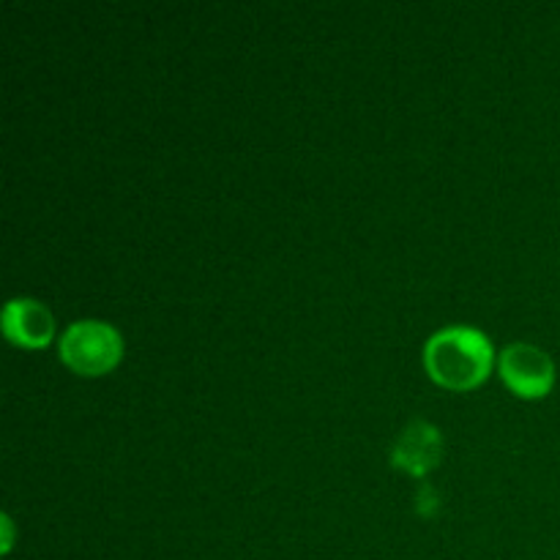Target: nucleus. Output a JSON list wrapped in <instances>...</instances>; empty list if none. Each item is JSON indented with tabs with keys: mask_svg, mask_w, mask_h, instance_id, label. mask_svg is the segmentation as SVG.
<instances>
[{
	"mask_svg": "<svg viewBox=\"0 0 560 560\" xmlns=\"http://www.w3.org/2000/svg\"><path fill=\"white\" fill-rule=\"evenodd\" d=\"M424 366L438 386L452 388V392H468L490 375L492 345L474 326L443 328L427 342Z\"/></svg>",
	"mask_w": 560,
	"mask_h": 560,
	"instance_id": "f257e3e1",
	"label": "nucleus"
},
{
	"mask_svg": "<svg viewBox=\"0 0 560 560\" xmlns=\"http://www.w3.org/2000/svg\"><path fill=\"white\" fill-rule=\"evenodd\" d=\"M120 355H124V339L109 323H71L63 337H60V361L77 375H104V372L118 366Z\"/></svg>",
	"mask_w": 560,
	"mask_h": 560,
	"instance_id": "f03ea898",
	"label": "nucleus"
},
{
	"mask_svg": "<svg viewBox=\"0 0 560 560\" xmlns=\"http://www.w3.org/2000/svg\"><path fill=\"white\" fill-rule=\"evenodd\" d=\"M503 383L512 388L517 397L539 399L550 394L552 383H556V366L552 359L539 350L536 345L514 342L503 348L501 361H498Z\"/></svg>",
	"mask_w": 560,
	"mask_h": 560,
	"instance_id": "7ed1b4c3",
	"label": "nucleus"
},
{
	"mask_svg": "<svg viewBox=\"0 0 560 560\" xmlns=\"http://www.w3.org/2000/svg\"><path fill=\"white\" fill-rule=\"evenodd\" d=\"M3 334L20 348H47L55 337L52 312L36 299H11L3 310Z\"/></svg>",
	"mask_w": 560,
	"mask_h": 560,
	"instance_id": "20e7f679",
	"label": "nucleus"
},
{
	"mask_svg": "<svg viewBox=\"0 0 560 560\" xmlns=\"http://www.w3.org/2000/svg\"><path fill=\"white\" fill-rule=\"evenodd\" d=\"M441 430L430 421H410L392 448V463L410 476H427L441 463Z\"/></svg>",
	"mask_w": 560,
	"mask_h": 560,
	"instance_id": "39448f33",
	"label": "nucleus"
}]
</instances>
